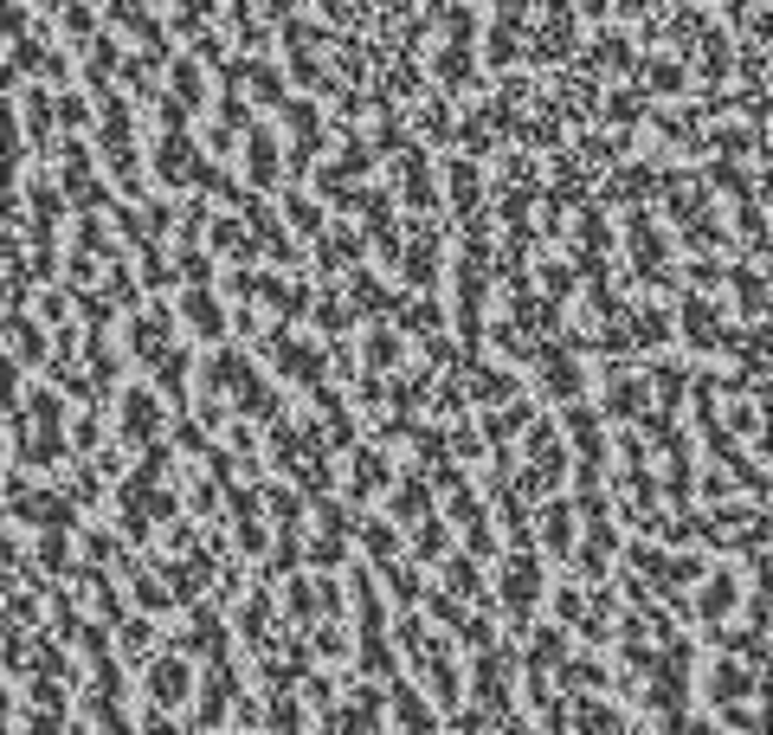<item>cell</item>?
<instances>
[{
	"label": "cell",
	"instance_id": "obj_1",
	"mask_svg": "<svg viewBox=\"0 0 773 735\" xmlns=\"http://www.w3.org/2000/svg\"><path fill=\"white\" fill-rule=\"evenodd\" d=\"M187 691H194V671H187L181 659H161L148 671V703H155V710H181Z\"/></svg>",
	"mask_w": 773,
	"mask_h": 735
},
{
	"label": "cell",
	"instance_id": "obj_2",
	"mask_svg": "<svg viewBox=\"0 0 773 735\" xmlns=\"http://www.w3.org/2000/svg\"><path fill=\"white\" fill-rule=\"evenodd\" d=\"M754 684H761V671H754V664H715V671H709V697H715V703L761 697Z\"/></svg>",
	"mask_w": 773,
	"mask_h": 735
},
{
	"label": "cell",
	"instance_id": "obj_3",
	"mask_svg": "<svg viewBox=\"0 0 773 735\" xmlns=\"http://www.w3.org/2000/svg\"><path fill=\"white\" fill-rule=\"evenodd\" d=\"M503 600H510V613H529V600H535V568H529V561H522V568H510Z\"/></svg>",
	"mask_w": 773,
	"mask_h": 735
},
{
	"label": "cell",
	"instance_id": "obj_4",
	"mask_svg": "<svg viewBox=\"0 0 773 735\" xmlns=\"http://www.w3.org/2000/svg\"><path fill=\"white\" fill-rule=\"evenodd\" d=\"M529 659H535V671H549V664L567 659V639H561L554 625H542V632H535V645H529Z\"/></svg>",
	"mask_w": 773,
	"mask_h": 735
},
{
	"label": "cell",
	"instance_id": "obj_5",
	"mask_svg": "<svg viewBox=\"0 0 773 735\" xmlns=\"http://www.w3.org/2000/svg\"><path fill=\"white\" fill-rule=\"evenodd\" d=\"M581 735H619L613 703H581Z\"/></svg>",
	"mask_w": 773,
	"mask_h": 735
},
{
	"label": "cell",
	"instance_id": "obj_6",
	"mask_svg": "<svg viewBox=\"0 0 773 735\" xmlns=\"http://www.w3.org/2000/svg\"><path fill=\"white\" fill-rule=\"evenodd\" d=\"M554 613L561 620H581V593H554Z\"/></svg>",
	"mask_w": 773,
	"mask_h": 735
},
{
	"label": "cell",
	"instance_id": "obj_7",
	"mask_svg": "<svg viewBox=\"0 0 773 735\" xmlns=\"http://www.w3.org/2000/svg\"><path fill=\"white\" fill-rule=\"evenodd\" d=\"M735 735H761V723H754V729H735Z\"/></svg>",
	"mask_w": 773,
	"mask_h": 735
},
{
	"label": "cell",
	"instance_id": "obj_8",
	"mask_svg": "<svg viewBox=\"0 0 773 735\" xmlns=\"http://www.w3.org/2000/svg\"><path fill=\"white\" fill-rule=\"evenodd\" d=\"M619 735H651V729H619Z\"/></svg>",
	"mask_w": 773,
	"mask_h": 735
}]
</instances>
